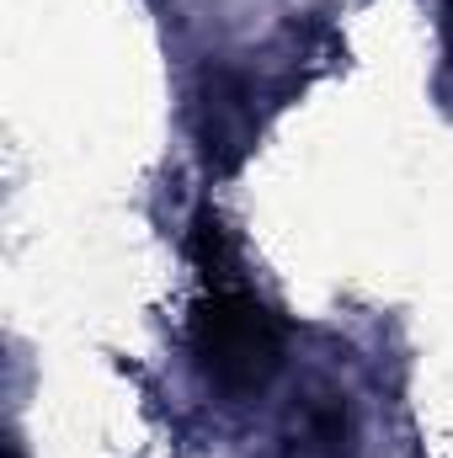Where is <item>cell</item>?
<instances>
[{"mask_svg": "<svg viewBox=\"0 0 453 458\" xmlns=\"http://www.w3.org/2000/svg\"><path fill=\"white\" fill-rule=\"evenodd\" d=\"M192 357H198V373L219 394L245 400V394H256L278 378L283 326L240 283H209L203 304L192 310Z\"/></svg>", "mask_w": 453, "mask_h": 458, "instance_id": "6da1fadb", "label": "cell"}, {"mask_svg": "<svg viewBox=\"0 0 453 458\" xmlns=\"http://www.w3.org/2000/svg\"><path fill=\"white\" fill-rule=\"evenodd\" d=\"M288 458H346V405L341 400H315L304 405Z\"/></svg>", "mask_w": 453, "mask_h": 458, "instance_id": "7a4b0ae2", "label": "cell"}]
</instances>
